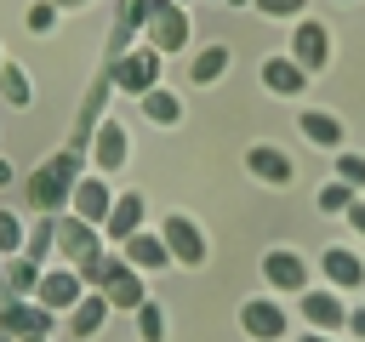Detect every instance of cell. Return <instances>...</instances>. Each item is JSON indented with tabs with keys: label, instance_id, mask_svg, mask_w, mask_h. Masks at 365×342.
I'll list each match as a JSON object with an SVG mask.
<instances>
[{
	"label": "cell",
	"instance_id": "obj_22",
	"mask_svg": "<svg viewBox=\"0 0 365 342\" xmlns=\"http://www.w3.org/2000/svg\"><path fill=\"white\" fill-rule=\"evenodd\" d=\"M68 314H74V319H68V325H74V336H91V331L103 325V314H108V296H80Z\"/></svg>",
	"mask_w": 365,
	"mask_h": 342
},
{
	"label": "cell",
	"instance_id": "obj_5",
	"mask_svg": "<svg viewBox=\"0 0 365 342\" xmlns=\"http://www.w3.org/2000/svg\"><path fill=\"white\" fill-rule=\"evenodd\" d=\"M160 239H165L171 262H188V268H200V262H205V234H200L188 217H177V211H171V217L160 222Z\"/></svg>",
	"mask_w": 365,
	"mask_h": 342
},
{
	"label": "cell",
	"instance_id": "obj_17",
	"mask_svg": "<svg viewBox=\"0 0 365 342\" xmlns=\"http://www.w3.org/2000/svg\"><path fill=\"white\" fill-rule=\"evenodd\" d=\"M297 125H302V137H308L314 148H342V120H336L331 108H302Z\"/></svg>",
	"mask_w": 365,
	"mask_h": 342
},
{
	"label": "cell",
	"instance_id": "obj_28",
	"mask_svg": "<svg viewBox=\"0 0 365 342\" xmlns=\"http://www.w3.org/2000/svg\"><path fill=\"white\" fill-rule=\"evenodd\" d=\"M336 182H348L354 194L365 188V160L359 154H336Z\"/></svg>",
	"mask_w": 365,
	"mask_h": 342
},
{
	"label": "cell",
	"instance_id": "obj_12",
	"mask_svg": "<svg viewBox=\"0 0 365 342\" xmlns=\"http://www.w3.org/2000/svg\"><path fill=\"white\" fill-rule=\"evenodd\" d=\"M262 279H268L274 291H302V285H308V262H302L297 251H268V256H262Z\"/></svg>",
	"mask_w": 365,
	"mask_h": 342
},
{
	"label": "cell",
	"instance_id": "obj_24",
	"mask_svg": "<svg viewBox=\"0 0 365 342\" xmlns=\"http://www.w3.org/2000/svg\"><path fill=\"white\" fill-rule=\"evenodd\" d=\"M57 11H63V6H57V0H34V6H29V17H23V23H29V28H34V34H51V28H57Z\"/></svg>",
	"mask_w": 365,
	"mask_h": 342
},
{
	"label": "cell",
	"instance_id": "obj_36",
	"mask_svg": "<svg viewBox=\"0 0 365 342\" xmlns=\"http://www.w3.org/2000/svg\"><path fill=\"white\" fill-rule=\"evenodd\" d=\"M0 68H6V51H0Z\"/></svg>",
	"mask_w": 365,
	"mask_h": 342
},
{
	"label": "cell",
	"instance_id": "obj_9",
	"mask_svg": "<svg viewBox=\"0 0 365 342\" xmlns=\"http://www.w3.org/2000/svg\"><path fill=\"white\" fill-rule=\"evenodd\" d=\"M245 171H251V177H262V182H274V188H285V182L297 177L291 154H285V148H274V142H251V148H245Z\"/></svg>",
	"mask_w": 365,
	"mask_h": 342
},
{
	"label": "cell",
	"instance_id": "obj_21",
	"mask_svg": "<svg viewBox=\"0 0 365 342\" xmlns=\"http://www.w3.org/2000/svg\"><path fill=\"white\" fill-rule=\"evenodd\" d=\"M143 114H148L154 125H177V120H182V103H177V91L154 86V91H143Z\"/></svg>",
	"mask_w": 365,
	"mask_h": 342
},
{
	"label": "cell",
	"instance_id": "obj_23",
	"mask_svg": "<svg viewBox=\"0 0 365 342\" xmlns=\"http://www.w3.org/2000/svg\"><path fill=\"white\" fill-rule=\"evenodd\" d=\"M0 97H6V103H34V80H29L17 63H6V68H0Z\"/></svg>",
	"mask_w": 365,
	"mask_h": 342
},
{
	"label": "cell",
	"instance_id": "obj_14",
	"mask_svg": "<svg viewBox=\"0 0 365 342\" xmlns=\"http://www.w3.org/2000/svg\"><path fill=\"white\" fill-rule=\"evenodd\" d=\"M319 268H325V279H331L336 291H354V285H365V262H359L348 245H331V251L319 256Z\"/></svg>",
	"mask_w": 365,
	"mask_h": 342
},
{
	"label": "cell",
	"instance_id": "obj_10",
	"mask_svg": "<svg viewBox=\"0 0 365 342\" xmlns=\"http://www.w3.org/2000/svg\"><path fill=\"white\" fill-rule=\"evenodd\" d=\"M125 154H131L125 125H120V120H103V125H97V137H91V160H97V171H103V177H108V171H120V165H125Z\"/></svg>",
	"mask_w": 365,
	"mask_h": 342
},
{
	"label": "cell",
	"instance_id": "obj_33",
	"mask_svg": "<svg viewBox=\"0 0 365 342\" xmlns=\"http://www.w3.org/2000/svg\"><path fill=\"white\" fill-rule=\"evenodd\" d=\"M6 182H11V165H6V154H0V188H6Z\"/></svg>",
	"mask_w": 365,
	"mask_h": 342
},
{
	"label": "cell",
	"instance_id": "obj_26",
	"mask_svg": "<svg viewBox=\"0 0 365 342\" xmlns=\"http://www.w3.org/2000/svg\"><path fill=\"white\" fill-rule=\"evenodd\" d=\"M137 331H143V342H160V336H165V314H160V302H143V308H137Z\"/></svg>",
	"mask_w": 365,
	"mask_h": 342
},
{
	"label": "cell",
	"instance_id": "obj_32",
	"mask_svg": "<svg viewBox=\"0 0 365 342\" xmlns=\"http://www.w3.org/2000/svg\"><path fill=\"white\" fill-rule=\"evenodd\" d=\"M348 331H354V336H365V308H354V314H348Z\"/></svg>",
	"mask_w": 365,
	"mask_h": 342
},
{
	"label": "cell",
	"instance_id": "obj_29",
	"mask_svg": "<svg viewBox=\"0 0 365 342\" xmlns=\"http://www.w3.org/2000/svg\"><path fill=\"white\" fill-rule=\"evenodd\" d=\"M0 251H11V256L23 251V217L17 211H0Z\"/></svg>",
	"mask_w": 365,
	"mask_h": 342
},
{
	"label": "cell",
	"instance_id": "obj_16",
	"mask_svg": "<svg viewBox=\"0 0 365 342\" xmlns=\"http://www.w3.org/2000/svg\"><path fill=\"white\" fill-rule=\"evenodd\" d=\"M262 86H268L274 97H302V86H308V68H297L291 57H268V63H262Z\"/></svg>",
	"mask_w": 365,
	"mask_h": 342
},
{
	"label": "cell",
	"instance_id": "obj_25",
	"mask_svg": "<svg viewBox=\"0 0 365 342\" xmlns=\"http://www.w3.org/2000/svg\"><path fill=\"white\" fill-rule=\"evenodd\" d=\"M34 285H40L34 256H11V279H6V291H34Z\"/></svg>",
	"mask_w": 365,
	"mask_h": 342
},
{
	"label": "cell",
	"instance_id": "obj_20",
	"mask_svg": "<svg viewBox=\"0 0 365 342\" xmlns=\"http://www.w3.org/2000/svg\"><path fill=\"white\" fill-rule=\"evenodd\" d=\"M222 68H228V46H200L188 80H194V86H211V80H222Z\"/></svg>",
	"mask_w": 365,
	"mask_h": 342
},
{
	"label": "cell",
	"instance_id": "obj_15",
	"mask_svg": "<svg viewBox=\"0 0 365 342\" xmlns=\"http://www.w3.org/2000/svg\"><path fill=\"white\" fill-rule=\"evenodd\" d=\"M302 319L314 331H336V325H348V308L336 302V291H302Z\"/></svg>",
	"mask_w": 365,
	"mask_h": 342
},
{
	"label": "cell",
	"instance_id": "obj_4",
	"mask_svg": "<svg viewBox=\"0 0 365 342\" xmlns=\"http://www.w3.org/2000/svg\"><path fill=\"white\" fill-rule=\"evenodd\" d=\"M114 86H120V91H131V97L154 91V86H160V51H154V46L125 51V57L114 63Z\"/></svg>",
	"mask_w": 365,
	"mask_h": 342
},
{
	"label": "cell",
	"instance_id": "obj_27",
	"mask_svg": "<svg viewBox=\"0 0 365 342\" xmlns=\"http://www.w3.org/2000/svg\"><path fill=\"white\" fill-rule=\"evenodd\" d=\"M348 205H354V188H348V182H325V188H319V211H325V217H331V211H348Z\"/></svg>",
	"mask_w": 365,
	"mask_h": 342
},
{
	"label": "cell",
	"instance_id": "obj_13",
	"mask_svg": "<svg viewBox=\"0 0 365 342\" xmlns=\"http://www.w3.org/2000/svg\"><path fill=\"white\" fill-rule=\"evenodd\" d=\"M51 239L63 245V256H68V262L97 256V228H91V222H80V217H63V222L51 228Z\"/></svg>",
	"mask_w": 365,
	"mask_h": 342
},
{
	"label": "cell",
	"instance_id": "obj_7",
	"mask_svg": "<svg viewBox=\"0 0 365 342\" xmlns=\"http://www.w3.org/2000/svg\"><path fill=\"white\" fill-rule=\"evenodd\" d=\"M80 296H86V285H80V274H74V268H51V274H40V285H34V302H40V308H51V314L74 308Z\"/></svg>",
	"mask_w": 365,
	"mask_h": 342
},
{
	"label": "cell",
	"instance_id": "obj_35",
	"mask_svg": "<svg viewBox=\"0 0 365 342\" xmlns=\"http://www.w3.org/2000/svg\"><path fill=\"white\" fill-rule=\"evenodd\" d=\"M57 6H86V0H57Z\"/></svg>",
	"mask_w": 365,
	"mask_h": 342
},
{
	"label": "cell",
	"instance_id": "obj_6",
	"mask_svg": "<svg viewBox=\"0 0 365 342\" xmlns=\"http://www.w3.org/2000/svg\"><path fill=\"white\" fill-rule=\"evenodd\" d=\"M68 205H74V217L80 222H108V211H114V194H108V182H103V171L97 177H80L74 182V194H68Z\"/></svg>",
	"mask_w": 365,
	"mask_h": 342
},
{
	"label": "cell",
	"instance_id": "obj_18",
	"mask_svg": "<svg viewBox=\"0 0 365 342\" xmlns=\"http://www.w3.org/2000/svg\"><path fill=\"white\" fill-rule=\"evenodd\" d=\"M125 262H131L137 274H143V268L154 274V268H165V262H171V251H165V239H160V234H143V228H137V234L125 239Z\"/></svg>",
	"mask_w": 365,
	"mask_h": 342
},
{
	"label": "cell",
	"instance_id": "obj_30",
	"mask_svg": "<svg viewBox=\"0 0 365 342\" xmlns=\"http://www.w3.org/2000/svg\"><path fill=\"white\" fill-rule=\"evenodd\" d=\"M257 11H268V17H302V6L308 0H251Z\"/></svg>",
	"mask_w": 365,
	"mask_h": 342
},
{
	"label": "cell",
	"instance_id": "obj_31",
	"mask_svg": "<svg viewBox=\"0 0 365 342\" xmlns=\"http://www.w3.org/2000/svg\"><path fill=\"white\" fill-rule=\"evenodd\" d=\"M348 222H354V228H359V234H365V205H359V200H354V205H348Z\"/></svg>",
	"mask_w": 365,
	"mask_h": 342
},
{
	"label": "cell",
	"instance_id": "obj_19",
	"mask_svg": "<svg viewBox=\"0 0 365 342\" xmlns=\"http://www.w3.org/2000/svg\"><path fill=\"white\" fill-rule=\"evenodd\" d=\"M103 228H108V239H120V245H125V239H131V234L143 228V194H120Z\"/></svg>",
	"mask_w": 365,
	"mask_h": 342
},
{
	"label": "cell",
	"instance_id": "obj_34",
	"mask_svg": "<svg viewBox=\"0 0 365 342\" xmlns=\"http://www.w3.org/2000/svg\"><path fill=\"white\" fill-rule=\"evenodd\" d=\"M302 342H325V336H319V331H314V336H302Z\"/></svg>",
	"mask_w": 365,
	"mask_h": 342
},
{
	"label": "cell",
	"instance_id": "obj_11",
	"mask_svg": "<svg viewBox=\"0 0 365 342\" xmlns=\"http://www.w3.org/2000/svg\"><path fill=\"white\" fill-rule=\"evenodd\" d=\"M240 325H245V336H257V342H279V336H285V308L268 302V296H257V302L240 308Z\"/></svg>",
	"mask_w": 365,
	"mask_h": 342
},
{
	"label": "cell",
	"instance_id": "obj_8",
	"mask_svg": "<svg viewBox=\"0 0 365 342\" xmlns=\"http://www.w3.org/2000/svg\"><path fill=\"white\" fill-rule=\"evenodd\" d=\"M0 331H6V336H46V331H51V308L23 302V296H6V308H0Z\"/></svg>",
	"mask_w": 365,
	"mask_h": 342
},
{
	"label": "cell",
	"instance_id": "obj_1",
	"mask_svg": "<svg viewBox=\"0 0 365 342\" xmlns=\"http://www.w3.org/2000/svg\"><path fill=\"white\" fill-rule=\"evenodd\" d=\"M74 154H57V160H46L34 177H29V205L34 211H57V205H68V194H74Z\"/></svg>",
	"mask_w": 365,
	"mask_h": 342
},
{
	"label": "cell",
	"instance_id": "obj_2",
	"mask_svg": "<svg viewBox=\"0 0 365 342\" xmlns=\"http://www.w3.org/2000/svg\"><path fill=\"white\" fill-rule=\"evenodd\" d=\"M143 23H148V46H154L160 57H171V51H182V46H188V17H182V6H177V0H148Z\"/></svg>",
	"mask_w": 365,
	"mask_h": 342
},
{
	"label": "cell",
	"instance_id": "obj_3",
	"mask_svg": "<svg viewBox=\"0 0 365 342\" xmlns=\"http://www.w3.org/2000/svg\"><path fill=\"white\" fill-rule=\"evenodd\" d=\"M291 63L308 68V74H319V68L331 63V28L314 23V17H302V23L291 28Z\"/></svg>",
	"mask_w": 365,
	"mask_h": 342
}]
</instances>
